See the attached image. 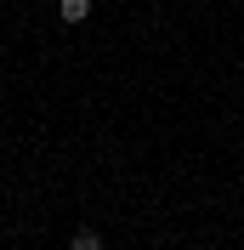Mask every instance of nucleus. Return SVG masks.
Segmentation results:
<instances>
[{
	"mask_svg": "<svg viewBox=\"0 0 244 250\" xmlns=\"http://www.w3.org/2000/svg\"><path fill=\"white\" fill-rule=\"evenodd\" d=\"M68 250H102V233H97V228H80V233L68 239Z\"/></svg>",
	"mask_w": 244,
	"mask_h": 250,
	"instance_id": "nucleus-2",
	"label": "nucleus"
},
{
	"mask_svg": "<svg viewBox=\"0 0 244 250\" xmlns=\"http://www.w3.org/2000/svg\"><path fill=\"white\" fill-rule=\"evenodd\" d=\"M91 6H97V0H57V17L68 23V29H80V23L91 17Z\"/></svg>",
	"mask_w": 244,
	"mask_h": 250,
	"instance_id": "nucleus-1",
	"label": "nucleus"
}]
</instances>
